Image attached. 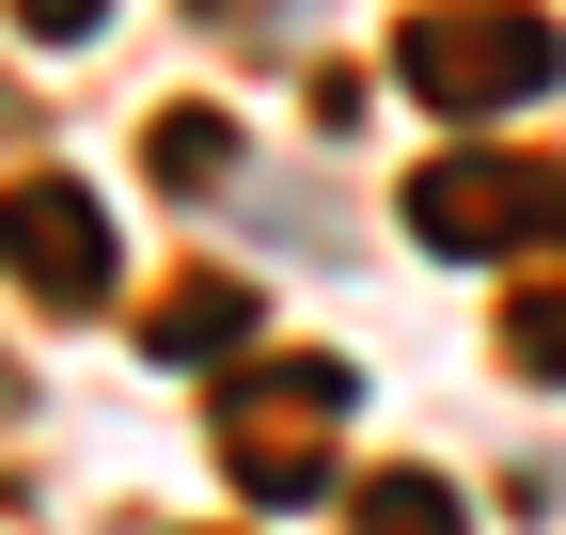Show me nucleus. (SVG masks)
<instances>
[{
	"instance_id": "obj_1",
	"label": "nucleus",
	"mask_w": 566,
	"mask_h": 535,
	"mask_svg": "<svg viewBox=\"0 0 566 535\" xmlns=\"http://www.w3.org/2000/svg\"><path fill=\"white\" fill-rule=\"evenodd\" d=\"M394 80L441 126H488V111H535L566 80V32L535 17V0H424V17L394 32Z\"/></svg>"
},
{
	"instance_id": "obj_2",
	"label": "nucleus",
	"mask_w": 566,
	"mask_h": 535,
	"mask_svg": "<svg viewBox=\"0 0 566 535\" xmlns=\"http://www.w3.org/2000/svg\"><path fill=\"white\" fill-rule=\"evenodd\" d=\"M346 410H363V378H346L331 347L237 363V378H221V473H237L252 504H315L331 457H346Z\"/></svg>"
},
{
	"instance_id": "obj_3",
	"label": "nucleus",
	"mask_w": 566,
	"mask_h": 535,
	"mask_svg": "<svg viewBox=\"0 0 566 535\" xmlns=\"http://www.w3.org/2000/svg\"><path fill=\"white\" fill-rule=\"evenodd\" d=\"M409 237L441 268H504V252H566V158L535 143H441L409 174Z\"/></svg>"
},
{
	"instance_id": "obj_4",
	"label": "nucleus",
	"mask_w": 566,
	"mask_h": 535,
	"mask_svg": "<svg viewBox=\"0 0 566 535\" xmlns=\"http://www.w3.org/2000/svg\"><path fill=\"white\" fill-rule=\"evenodd\" d=\"M111 206H95V189L80 174H17V189H0V284H32L48 315H95L111 300Z\"/></svg>"
},
{
	"instance_id": "obj_5",
	"label": "nucleus",
	"mask_w": 566,
	"mask_h": 535,
	"mask_svg": "<svg viewBox=\"0 0 566 535\" xmlns=\"http://www.w3.org/2000/svg\"><path fill=\"white\" fill-rule=\"evenodd\" d=\"M142 347H158V363H221V347H252V284H237V268L174 284L158 315H142Z\"/></svg>"
},
{
	"instance_id": "obj_6",
	"label": "nucleus",
	"mask_w": 566,
	"mask_h": 535,
	"mask_svg": "<svg viewBox=\"0 0 566 535\" xmlns=\"http://www.w3.org/2000/svg\"><path fill=\"white\" fill-rule=\"evenodd\" d=\"M346 535H472V504H457L441 473H409V457H394V473L346 489Z\"/></svg>"
},
{
	"instance_id": "obj_7",
	"label": "nucleus",
	"mask_w": 566,
	"mask_h": 535,
	"mask_svg": "<svg viewBox=\"0 0 566 535\" xmlns=\"http://www.w3.org/2000/svg\"><path fill=\"white\" fill-rule=\"evenodd\" d=\"M504 363L520 378H566V268H535V284L504 300Z\"/></svg>"
},
{
	"instance_id": "obj_8",
	"label": "nucleus",
	"mask_w": 566,
	"mask_h": 535,
	"mask_svg": "<svg viewBox=\"0 0 566 535\" xmlns=\"http://www.w3.org/2000/svg\"><path fill=\"white\" fill-rule=\"evenodd\" d=\"M158 174H174V189H221V174H237V126H221V111H158Z\"/></svg>"
},
{
	"instance_id": "obj_9",
	"label": "nucleus",
	"mask_w": 566,
	"mask_h": 535,
	"mask_svg": "<svg viewBox=\"0 0 566 535\" xmlns=\"http://www.w3.org/2000/svg\"><path fill=\"white\" fill-rule=\"evenodd\" d=\"M95 17H111V0H17V32H32V48H80Z\"/></svg>"
},
{
	"instance_id": "obj_10",
	"label": "nucleus",
	"mask_w": 566,
	"mask_h": 535,
	"mask_svg": "<svg viewBox=\"0 0 566 535\" xmlns=\"http://www.w3.org/2000/svg\"><path fill=\"white\" fill-rule=\"evenodd\" d=\"M205 17H221V32H252V17H268V0H205Z\"/></svg>"
},
{
	"instance_id": "obj_11",
	"label": "nucleus",
	"mask_w": 566,
	"mask_h": 535,
	"mask_svg": "<svg viewBox=\"0 0 566 535\" xmlns=\"http://www.w3.org/2000/svg\"><path fill=\"white\" fill-rule=\"evenodd\" d=\"M0 410H17V363H0Z\"/></svg>"
}]
</instances>
